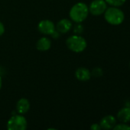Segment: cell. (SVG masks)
Masks as SVG:
<instances>
[{
	"mask_svg": "<svg viewBox=\"0 0 130 130\" xmlns=\"http://www.w3.org/2000/svg\"><path fill=\"white\" fill-rule=\"evenodd\" d=\"M114 130H130V126L125 123H122L120 124H116L113 127Z\"/></svg>",
	"mask_w": 130,
	"mask_h": 130,
	"instance_id": "cell-14",
	"label": "cell"
},
{
	"mask_svg": "<svg viewBox=\"0 0 130 130\" xmlns=\"http://www.w3.org/2000/svg\"><path fill=\"white\" fill-rule=\"evenodd\" d=\"M5 33V26L4 24L0 21V37L2 35H3V34Z\"/></svg>",
	"mask_w": 130,
	"mask_h": 130,
	"instance_id": "cell-18",
	"label": "cell"
},
{
	"mask_svg": "<svg viewBox=\"0 0 130 130\" xmlns=\"http://www.w3.org/2000/svg\"><path fill=\"white\" fill-rule=\"evenodd\" d=\"M2 77L0 75V90L2 88Z\"/></svg>",
	"mask_w": 130,
	"mask_h": 130,
	"instance_id": "cell-20",
	"label": "cell"
},
{
	"mask_svg": "<svg viewBox=\"0 0 130 130\" xmlns=\"http://www.w3.org/2000/svg\"><path fill=\"white\" fill-rule=\"evenodd\" d=\"M99 124L103 129H112L116 124V119L113 115H107L102 118Z\"/></svg>",
	"mask_w": 130,
	"mask_h": 130,
	"instance_id": "cell-8",
	"label": "cell"
},
{
	"mask_svg": "<svg viewBox=\"0 0 130 130\" xmlns=\"http://www.w3.org/2000/svg\"><path fill=\"white\" fill-rule=\"evenodd\" d=\"M51 36L52 37H54V39H57V38L60 37V33H59L57 30H55Z\"/></svg>",
	"mask_w": 130,
	"mask_h": 130,
	"instance_id": "cell-19",
	"label": "cell"
},
{
	"mask_svg": "<svg viewBox=\"0 0 130 130\" xmlns=\"http://www.w3.org/2000/svg\"><path fill=\"white\" fill-rule=\"evenodd\" d=\"M30 102L27 98H22L19 99L16 104V112L18 114L24 115L30 110Z\"/></svg>",
	"mask_w": 130,
	"mask_h": 130,
	"instance_id": "cell-9",
	"label": "cell"
},
{
	"mask_svg": "<svg viewBox=\"0 0 130 130\" xmlns=\"http://www.w3.org/2000/svg\"><path fill=\"white\" fill-rule=\"evenodd\" d=\"M28 122L21 114H13L7 122L8 130H25L27 129Z\"/></svg>",
	"mask_w": 130,
	"mask_h": 130,
	"instance_id": "cell-4",
	"label": "cell"
},
{
	"mask_svg": "<svg viewBox=\"0 0 130 130\" xmlns=\"http://www.w3.org/2000/svg\"><path fill=\"white\" fill-rule=\"evenodd\" d=\"M38 31L44 35H51L55 30L56 27L53 21L50 20H42L38 24Z\"/></svg>",
	"mask_w": 130,
	"mask_h": 130,
	"instance_id": "cell-6",
	"label": "cell"
},
{
	"mask_svg": "<svg viewBox=\"0 0 130 130\" xmlns=\"http://www.w3.org/2000/svg\"><path fill=\"white\" fill-rule=\"evenodd\" d=\"M89 13V8L86 3L77 2L71 7L69 15L75 23H82L87 18Z\"/></svg>",
	"mask_w": 130,
	"mask_h": 130,
	"instance_id": "cell-1",
	"label": "cell"
},
{
	"mask_svg": "<svg viewBox=\"0 0 130 130\" xmlns=\"http://www.w3.org/2000/svg\"><path fill=\"white\" fill-rule=\"evenodd\" d=\"M89 8V12L94 16L103 14L107 8V3L105 0H93L91 2Z\"/></svg>",
	"mask_w": 130,
	"mask_h": 130,
	"instance_id": "cell-5",
	"label": "cell"
},
{
	"mask_svg": "<svg viewBox=\"0 0 130 130\" xmlns=\"http://www.w3.org/2000/svg\"><path fill=\"white\" fill-rule=\"evenodd\" d=\"M129 67H130V63H129Z\"/></svg>",
	"mask_w": 130,
	"mask_h": 130,
	"instance_id": "cell-21",
	"label": "cell"
},
{
	"mask_svg": "<svg viewBox=\"0 0 130 130\" xmlns=\"http://www.w3.org/2000/svg\"><path fill=\"white\" fill-rule=\"evenodd\" d=\"M75 77L80 82H87L90 79L91 72L87 68L80 67L75 71Z\"/></svg>",
	"mask_w": 130,
	"mask_h": 130,
	"instance_id": "cell-10",
	"label": "cell"
},
{
	"mask_svg": "<svg viewBox=\"0 0 130 130\" xmlns=\"http://www.w3.org/2000/svg\"><path fill=\"white\" fill-rule=\"evenodd\" d=\"M56 30H57L60 34H66L73 27L72 21L67 18H63L60 20L56 24Z\"/></svg>",
	"mask_w": 130,
	"mask_h": 130,
	"instance_id": "cell-7",
	"label": "cell"
},
{
	"mask_svg": "<svg viewBox=\"0 0 130 130\" xmlns=\"http://www.w3.org/2000/svg\"><path fill=\"white\" fill-rule=\"evenodd\" d=\"M91 75H93L94 77H100L103 75V70L100 68H95L93 69L91 72Z\"/></svg>",
	"mask_w": 130,
	"mask_h": 130,
	"instance_id": "cell-16",
	"label": "cell"
},
{
	"mask_svg": "<svg viewBox=\"0 0 130 130\" xmlns=\"http://www.w3.org/2000/svg\"><path fill=\"white\" fill-rule=\"evenodd\" d=\"M103 14L105 20L111 25H120L125 19L124 12L119 7L112 6L107 8Z\"/></svg>",
	"mask_w": 130,
	"mask_h": 130,
	"instance_id": "cell-2",
	"label": "cell"
},
{
	"mask_svg": "<svg viewBox=\"0 0 130 130\" xmlns=\"http://www.w3.org/2000/svg\"><path fill=\"white\" fill-rule=\"evenodd\" d=\"M117 119L121 123H127L130 122V107L126 106L120 109L117 113Z\"/></svg>",
	"mask_w": 130,
	"mask_h": 130,
	"instance_id": "cell-12",
	"label": "cell"
},
{
	"mask_svg": "<svg viewBox=\"0 0 130 130\" xmlns=\"http://www.w3.org/2000/svg\"><path fill=\"white\" fill-rule=\"evenodd\" d=\"M90 129L100 130L101 129V127H100V124H98V123H93V124H92V125H91V126H90Z\"/></svg>",
	"mask_w": 130,
	"mask_h": 130,
	"instance_id": "cell-17",
	"label": "cell"
},
{
	"mask_svg": "<svg viewBox=\"0 0 130 130\" xmlns=\"http://www.w3.org/2000/svg\"><path fill=\"white\" fill-rule=\"evenodd\" d=\"M105 1L108 5L114 7H120L123 5H124L125 2H126V0H105Z\"/></svg>",
	"mask_w": 130,
	"mask_h": 130,
	"instance_id": "cell-13",
	"label": "cell"
},
{
	"mask_svg": "<svg viewBox=\"0 0 130 130\" xmlns=\"http://www.w3.org/2000/svg\"><path fill=\"white\" fill-rule=\"evenodd\" d=\"M67 48L72 52L79 53L84 51L87 46V42L80 34H74L69 37L66 40Z\"/></svg>",
	"mask_w": 130,
	"mask_h": 130,
	"instance_id": "cell-3",
	"label": "cell"
},
{
	"mask_svg": "<svg viewBox=\"0 0 130 130\" xmlns=\"http://www.w3.org/2000/svg\"><path fill=\"white\" fill-rule=\"evenodd\" d=\"M51 46V40L46 37H41L36 43V48L41 52L48 51Z\"/></svg>",
	"mask_w": 130,
	"mask_h": 130,
	"instance_id": "cell-11",
	"label": "cell"
},
{
	"mask_svg": "<svg viewBox=\"0 0 130 130\" xmlns=\"http://www.w3.org/2000/svg\"><path fill=\"white\" fill-rule=\"evenodd\" d=\"M84 31V26L81 23H77V24L74 27V32L76 34H80Z\"/></svg>",
	"mask_w": 130,
	"mask_h": 130,
	"instance_id": "cell-15",
	"label": "cell"
}]
</instances>
